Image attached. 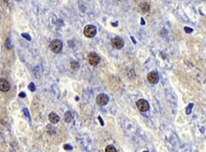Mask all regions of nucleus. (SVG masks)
Returning a JSON list of instances; mask_svg holds the SVG:
<instances>
[{
	"instance_id": "f257e3e1",
	"label": "nucleus",
	"mask_w": 206,
	"mask_h": 152,
	"mask_svg": "<svg viewBox=\"0 0 206 152\" xmlns=\"http://www.w3.org/2000/svg\"><path fill=\"white\" fill-rule=\"evenodd\" d=\"M50 50L53 52V53H60L62 49V43L61 40L59 39H54L53 41H51L50 43Z\"/></svg>"
},
{
	"instance_id": "f03ea898",
	"label": "nucleus",
	"mask_w": 206,
	"mask_h": 152,
	"mask_svg": "<svg viewBox=\"0 0 206 152\" xmlns=\"http://www.w3.org/2000/svg\"><path fill=\"white\" fill-rule=\"evenodd\" d=\"M96 27L94 25H87L84 27L83 33L86 37H94L96 35Z\"/></svg>"
},
{
	"instance_id": "7ed1b4c3",
	"label": "nucleus",
	"mask_w": 206,
	"mask_h": 152,
	"mask_svg": "<svg viewBox=\"0 0 206 152\" xmlns=\"http://www.w3.org/2000/svg\"><path fill=\"white\" fill-rule=\"evenodd\" d=\"M100 60H101V58H100L98 54H96L94 52L89 54L88 61H89L90 65H92V66H97V65L100 63Z\"/></svg>"
},
{
	"instance_id": "20e7f679",
	"label": "nucleus",
	"mask_w": 206,
	"mask_h": 152,
	"mask_svg": "<svg viewBox=\"0 0 206 152\" xmlns=\"http://www.w3.org/2000/svg\"><path fill=\"white\" fill-rule=\"evenodd\" d=\"M137 107L141 112H146L149 109V104L145 99H139L137 102Z\"/></svg>"
},
{
	"instance_id": "39448f33",
	"label": "nucleus",
	"mask_w": 206,
	"mask_h": 152,
	"mask_svg": "<svg viewBox=\"0 0 206 152\" xmlns=\"http://www.w3.org/2000/svg\"><path fill=\"white\" fill-rule=\"evenodd\" d=\"M112 44L115 48L116 49H121L124 47V40L120 37H115L112 40Z\"/></svg>"
},
{
	"instance_id": "423d86ee",
	"label": "nucleus",
	"mask_w": 206,
	"mask_h": 152,
	"mask_svg": "<svg viewBox=\"0 0 206 152\" xmlns=\"http://www.w3.org/2000/svg\"><path fill=\"white\" fill-rule=\"evenodd\" d=\"M148 80L149 83L151 84H157L159 80V74L155 71L150 72L148 75Z\"/></svg>"
},
{
	"instance_id": "0eeeda50",
	"label": "nucleus",
	"mask_w": 206,
	"mask_h": 152,
	"mask_svg": "<svg viewBox=\"0 0 206 152\" xmlns=\"http://www.w3.org/2000/svg\"><path fill=\"white\" fill-rule=\"evenodd\" d=\"M108 100H109V99H108V97L105 95V94H100L97 96L96 97V102L98 105L100 106H104L108 103Z\"/></svg>"
},
{
	"instance_id": "6e6552de",
	"label": "nucleus",
	"mask_w": 206,
	"mask_h": 152,
	"mask_svg": "<svg viewBox=\"0 0 206 152\" xmlns=\"http://www.w3.org/2000/svg\"><path fill=\"white\" fill-rule=\"evenodd\" d=\"M49 120L50 121V123L52 124H56L60 121V117L54 112H51L50 115H49Z\"/></svg>"
},
{
	"instance_id": "1a4fd4ad",
	"label": "nucleus",
	"mask_w": 206,
	"mask_h": 152,
	"mask_svg": "<svg viewBox=\"0 0 206 152\" xmlns=\"http://www.w3.org/2000/svg\"><path fill=\"white\" fill-rule=\"evenodd\" d=\"M0 85H1V91H4V92H7L10 89V85L9 83L5 80V79H1V81H0Z\"/></svg>"
},
{
	"instance_id": "9d476101",
	"label": "nucleus",
	"mask_w": 206,
	"mask_h": 152,
	"mask_svg": "<svg viewBox=\"0 0 206 152\" xmlns=\"http://www.w3.org/2000/svg\"><path fill=\"white\" fill-rule=\"evenodd\" d=\"M139 8H140V10H141V11H142L143 13H147V12H148V11H149V9H150V6H149V4H148V3H147V2H143V3L140 4Z\"/></svg>"
},
{
	"instance_id": "9b49d317",
	"label": "nucleus",
	"mask_w": 206,
	"mask_h": 152,
	"mask_svg": "<svg viewBox=\"0 0 206 152\" xmlns=\"http://www.w3.org/2000/svg\"><path fill=\"white\" fill-rule=\"evenodd\" d=\"M73 119V116L71 112H66L64 115V120L66 122H71Z\"/></svg>"
},
{
	"instance_id": "f8f14e48",
	"label": "nucleus",
	"mask_w": 206,
	"mask_h": 152,
	"mask_svg": "<svg viewBox=\"0 0 206 152\" xmlns=\"http://www.w3.org/2000/svg\"><path fill=\"white\" fill-rule=\"evenodd\" d=\"M79 68H80V66H79V63L77 61H72V63H71V68L72 70H78Z\"/></svg>"
},
{
	"instance_id": "ddd939ff",
	"label": "nucleus",
	"mask_w": 206,
	"mask_h": 152,
	"mask_svg": "<svg viewBox=\"0 0 206 152\" xmlns=\"http://www.w3.org/2000/svg\"><path fill=\"white\" fill-rule=\"evenodd\" d=\"M105 152H116L117 150L115 149V148L114 147V146H112V145H109V146H107L106 148H105V150H104Z\"/></svg>"
},
{
	"instance_id": "4468645a",
	"label": "nucleus",
	"mask_w": 206,
	"mask_h": 152,
	"mask_svg": "<svg viewBox=\"0 0 206 152\" xmlns=\"http://www.w3.org/2000/svg\"><path fill=\"white\" fill-rule=\"evenodd\" d=\"M28 89H29V90H31V91H35V90H36V88H35V86H34L33 83H30V84H29Z\"/></svg>"
},
{
	"instance_id": "2eb2a0df",
	"label": "nucleus",
	"mask_w": 206,
	"mask_h": 152,
	"mask_svg": "<svg viewBox=\"0 0 206 152\" xmlns=\"http://www.w3.org/2000/svg\"><path fill=\"white\" fill-rule=\"evenodd\" d=\"M22 37H23L24 38L28 39V40H31V37H30V36H29L28 34H27V33H23V34H22Z\"/></svg>"
},
{
	"instance_id": "dca6fc26",
	"label": "nucleus",
	"mask_w": 206,
	"mask_h": 152,
	"mask_svg": "<svg viewBox=\"0 0 206 152\" xmlns=\"http://www.w3.org/2000/svg\"><path fill=\"white\" fill-rule=\"evenodd\" d=\"M192 106H193L192 104H190V105L188 106V107H187V111H186V112H187V114H188V115H190V114H191V109Z\"/></svg>"
},
{
	"instance_id": "f3484780",
	"label": "nucleus",
	"mask_w": 206,
	"mask_h": 152,
	"mask_svg": "<svg viewBox=\"0 0 206 152\" xmlns=\"http://www.w3.org/2000/svg\"><path fill=\"white\" fill-rule=\"evenodd\" d=\"M184 31H185L186 33H191V32H192V29H191V28H190V27H185V28H184Z\"/></svg>"
},
{
	"instance_id": "a211bd4d",
	"label": "nucleus",
	"mask_w": 206,
	"mask_h": 152,
	"mask_svg": "<svg viewBox=\"0 0 206 152\" xmlns=\"http://www.w3.org/2000/svg\"><path fill=\"white\" fill-rule=\"evenodd\" d=\"M65 149H70V150H72V148L70 146V145H64V147H63Z\"/></svg>"
},
{
	"instance_id": "6ab92c4d",
	"label": "nucleus",
	"mask_w": 206,
	"mask_h": 152,
	"mask_svg": "<svg viewBox=\"0 0 206 152\" xmlns=\"http://www.w3.org/2000/svg\"><path fill=\"white\" fill-rule=\"evenodd\" d=\"M19 97H26V94H25V93H20V94H19Z\"/></svg>"
},
{
	"instance_id": "aec40b11",
	"label": "nucleus",
	"mask_w": 206,
	"mask_h": 152,
	"mask_svg": "<svg viewBox=\"0 0 206 152\" xmlns=\"http://www.w3.org/2000/svg\"><path fill=\"white\" fill-rule=\"evenodd\" d=\"M98 118H99V120H100V122H101V125L103 126V125H104V122H103V120H102V118H101V117H99Z\"/></svg>"
},
{
	"instance_id": "412c9836",
	"label": "nucleus",
	"mask_w": 206,
	"mask_h": 152,
	"mask_svg": "<svg viewBox=\"0 0 206 152\" xmlns=\"http://www.w3.org/2000/svg\"><path fill=\"white\" fill-rule=\"evenodd\" d=\"M141 24H143V25L145 24V22H144V20H143L142 18H141Z\"/></svg>"
},
{
	"instance_id": "4be33fe9",
	"label": "nucleus",
	"mask_w": 206,
	"mask_h": 152,
	"mask_svg": "<svg viewBox=\"0 0 206 152\" xmlns=\"http://www.w3.org/2000/svg\"><path fill=\"white\" fill-rule=\"evenodd\" d=\"M4 1H5V2H7H7H8V0H4Z\"/></svg>"
},
{
	"instance_id": "5701e85b",
	"label": "nucleus",
	"mask_w": 206,
	"mask_h": 152,
	"mask_svg": "<svg viewBox=\"0 0 206 152\" xmlns=\"http://www.w3.org/2000/svg\"><path fill=\"white\" fill-rule=\"evenodd\" d=\"M16 1H20V0H16Z\"/></svg>"
}]
</instances>
